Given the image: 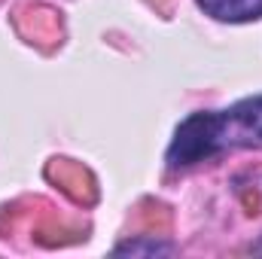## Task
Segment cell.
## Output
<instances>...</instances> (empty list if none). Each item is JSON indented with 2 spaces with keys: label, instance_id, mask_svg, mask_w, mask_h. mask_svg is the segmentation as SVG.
Here are the masks:
<instances>
[{
  "label": "cell",
  "instance_id": "6da1fadb",
  "mask_svg": "<svg viewBox=\"0 0 262 259\" xmlns=\"http://www.w3.org/2000/svg\"><path fill=\"white\" fill-rule=\"evenodd\" d=\"M232 149V134H229V119L226 110H195L189 113L168 143L165 162L168 168H192L198 162H207L220 153Z\"/></svg>",
  "mask_w": 262,
  "mask_h": 259
},
{
  "label": "cell",
  "instance_id": "7a4b0ae2",
  "mask_svg": "<svg viewBox=\"0 0 262 259\" xmlns=\"http://www.w3.org/2000/svg\"><path fill=\"white\" fill-rule=\"evenodd\" d=\"M226 119H229L232 146L262 143V95H250V98L238 101L235 107H229Z\"/></svg>",
  "mask_w": 262,
  "mask_h": 259
},
{
  "label": "cell",
  "instance_id": "3957f363",
  "mask_svg": "<svg viewBox=\"0 0 262 259\" xmlns=\"http://www.w3.org/2000/svg\"><path fill=\"white\" fill-rule=\"evenodd\" d=\"M195 3L204 15L226 25H247L262 18V0H195Z\"/></svg>",
  "mask_w": 262,
  "mask_h": 259
},
{
  "label": "cell",
  "instance_id": "277c9868",
  "mask_svg": "<svg viewBox=\"0 0 262 259\" xmlns=\"http://www.w3.org/2000/svg\"><path fill=\"white\" fill-rule=\"evenodd\" d=\"M119 256H165V253H174V244L171 241H159L156 235H140V238H131L116 244Z\"/></svg>",
  "mask_w": 262,
  "mask_h": 259
}]
</instances>
